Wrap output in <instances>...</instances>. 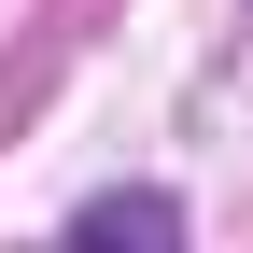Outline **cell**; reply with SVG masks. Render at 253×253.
Segmentation results:
<instances>
[{"label": "cell", "mask_w": 253, "mask_h": 253, "mask_svg": "<svg viewBox=\"0 0 253 253\" xmlns=\"http://www.w3.org/2000/svg\"><path fill=\"white\" fill-rule=\"evenodd\" d=\"M71 225H84V239H183V211H169V197H84Z\"/></svg>", "instance_id": "cell-1"}]
</instances>
